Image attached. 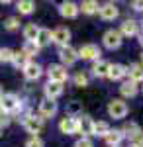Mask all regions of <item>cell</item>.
I'll return each mask as SVG.
<instances>
[{
    "mask_svg": "<svg viewBox=\"0 0 143 147\" xmlns=\"http://www.w3.org/2000/svg\"><path fill=\"white\" fill-rule=\"evenodd\" d=\"M22 110V102L16 94H2L0 96V112H20Z\"/></svg>",
    "mask_w": 143,
    "mask_h": 147,
    "instance_id": "1",
    "label": "cell"
},
{
    "mask_svg": "<svg viewBox=\"0 0 143 147\" xmlns=\"http://www.w3.org/2000/svg\"><path fill=\"white\" fill-rule=\"evenodd\" d=\"M22 124L26 127V131H30L33 136H37L43 127V118L41 116H35V114H26L22 118Z\"/></svg>",
    "mask_w": 143,
    "mask_h": 147,
    "instance_id": "2",
    "label": "cell"
},
{
    "mask_svg": "<svg viewBox=\"0 0 143 147\" xmlns=\"http://www.w3.org/2000/svg\"><path fill=\"white\" fill-rule=\"evenodd\" d=\"M77 134H82V137L94 136V122L86 114H80L77 118Z\"/></svg>",
    "mask_w": 143,
    "mask_h": 147,
    "instance_id": "3",
    "label": "cell"
},
{
    "mask_svg": "<svg viewBox=\"0 0 143 147\" xmlns=\"http://www.w3.org/2000/svg\"><path fill=\"white\" fill-rule=\"evenodd\" d=\"M108 114H110V118H114V120H121L127 114V104L123 100H120V98H114L108 104Z\"/></svg>",
    "mask_w": 143,
    "mask_h": 147,
    "instance_id": "4",
    "label": "cell"
},
{
    "mask_svg": "<svg viewBox=\"0 0 143 147\" xmlns=\"http://www.w3.org/2000/svg\"><path fill=\"white\" fill-rule=\"evenodd\" d=\"M77 53H78V57H80V59H84V61H98L100 55H102L100 47L94 45V43H84Z\"/></svg>",
    "mask_w": 143,
    "mask_h": 147,
    "instance_id": "5",
    "label": "cell"
},
{
    "mask_svg": "<svg viewBox=\"0 0 143 147\" xmlns=\"http://www.w3.org/2000/svg\"><path fill=\"white\" fill-rule=\"evenodd\" d=\"M59 59H61L63 67H71V65H75V63H77L78 53H77V49H73L71 45L59 47Z\"/></svg>",
    "mask_w": 143,
    "mask_h": 147,
    "instance_id": "6",
    "label": "cell"
},
{
    "mask_svg": "<svg viewBox=\"0 0 143 147\" xmlns=\"http://www.w3.org/2000/svg\"><path fill=\"white\" fill-rule=\"evenodd\" d=\"M47 75H49L51 82H61V84L69 79V71L63 65H51V67L47 69Z\"/></svg>",
    "mask_w": 143,
    "mask_h": 147,
    "instance_id": "7",
    "label": "cell"
},
{
    "mask_svg": "<svg viewBox=\"0 0 143 147\" xmlns=\"http://www.w3.org/2000/svg\"><path fill=\"white\" fill-rule=\"evenodd\" d=\"M102 41H104V45L108 49H118L121 45V34L118 30H108L104 34V37H102Z\"/></svg>",
    "mask_w": 143,
    "mask_h": 147,
    "instance_id": "8",
    "label": "cell"
},
{
    "mask_svg": "<svg viewBox=\"0 0 143 147\" xmlns=\"http://www.w3.org/2000/svg\"><path fill=\"white\" fill-rule=\"evenodd\" d=\"M100 18L102 20H106V22H112V20H116L118 18V14H120V10H118V6L116 4H112V2H106V4H102L100 6Z\"/></svg>",
    "mask_w": 143,
    "mask_h": 147,
    "instance_id": "9",
    "label": "cell"
},
{
    "mask_svg": "<svg viewBox=\"0 0 143 147\" xmlns=\"http://www.w3.org/2000/svg\"><path fill=\"white\" fill-rule=\"evenodd\" d=\"M55 114H57V102L55 100H47L45 98V100L39 102V116L43 120L45 118H53Z\"/></svg>",
    "mask_w": 143,
    "mask_h": 147,
    "instance_id": "10",
    "label": "cell"
},
{
    "mask_svg": "<svg viewBox=\"0 0 143 147\" xmlns=\"http://www.w3.org/2000/svg\"><path fill=\"white\" fill-rule=\"evenodd\" d=\"M43 90H45V98L47 100H57L61 94H63V84L61 82H47L43 86Z\"/></svg>",
    "mask_w": 143,
    "mask_h": 147,
    "instance_id": "11",
    "label": "cell"
},
{
    "mask_svg": "<svg viewBox=\"0 0 143 147\" xmlns=\"http://www.w3.org/2000/svg\"><path fill=\"white\" fill-rule=\"evenodd\" d=\"M59 129H61V134H67V136L77 134V118H73V116H65V118H61V122H59Z\"/></svg>",
    "mask_w": 143,
    "mask_h": 147,
    "instance_id": "12",
    "label": "cell"
},
{
    "mask_svg": "<svg viewBox=\"0 0 143 147\" xmlns=\"http://www.w3.org/2000/svg\"><path fill=\"white\" fill-rule=\"evenodd\" d=\"M121 34V37L125 35V37H132V35H137L139 34V24L135 22V20H125V22L121 24V28L118 30Z\"/></svg>",
    "mask_w": 143,
    "mask_h": 147,
    "instance_id": "13",
    "label": "cell"
},
{
    "mask_svg": "<svg viewBox=\"0 0 143 147\" xmlns=\"http://www.w3.org/2000/svg\"><path fill=\"white\" fill-rule=\"evenodd\" d=\"M69 39H71V32L67 30L65 26H61V28H57L55 32H53V41H55L57 45H61V47L69 45Z\"/></svg>",
    "mask_w": 143,
    "mask_h": 147,
    "instance_id": "14",
    "label": "cell"
},
{
    "mask_svg": "<svg viewBox=\"0 0 143 147\" xmlns=\"http://www.w3.org/2000/svg\"><path fill=\"white\" fill-rule=\"evenodd\" d=\"M59 12H61V16L63 18H77L78 16V6L75 4V2H61V6H59Z\"/></svg>",
    "mask_w": 143,
    "mask_h": 147,
    "instance_id": "15",
    "label": "cell"
},
{
    "mask_svg": "<svg viewBox=\"0 0 143 147\" xmlns=\"http://www.w3.org/2000/svg\"><path fill=\"white\" fill-rule=\"evenodd\" d=\"M24 77L28 80H35L41 77V67L35 63V61H30L26 67H24Z\"/></svg>",
    "mask_w": 143,
    "mask_h": 147,
    "instance_id": "16",
    "label": "cell"
},
{
    "mask_svg": "<svg viewBox=\"0 0 143 147\" xmlns=\"http://www.w3.org/2000/svg\"><path fill=\"white\" fill-rule=\"evenodd\" d=\"M125 75H127V67H123L120 63L110 65V69H108V79L110 80H121Z\"/></svg>",
    "mask_w": 143,
    "mask_h": 147,
    "instance_id": "17",
    "label": "cell"
},
{
    "mask_svg": "<svg viewBox=\"0 0 143 147\" xmlns=\"http://www.w3.org/2000/svg\"><path fill=\"white\" fill-rule=\"evenodd\" d=\"M51 41H53V32L47 30V28H39V34H37L35 43H37L39 47H43V45H49Z\"/></svg>",
    "mask_w": 143,
    "mask_h": 147,
    "instance_id": "18",
    "label": "cell"
},
{
    "mask_svg": "<svg viewBox=\"0 0 143 147\" xmlns=\"http://www.w3.org/2000/svg\"><path fill=\"white\" fill-rule=\"evenodd\" d=\"M121 139H123V134H121L120 129H110V131L106 134V137H104V141L110 147H118L121 143Z\"/></svg>",
    "mask_w": 143,
    "mask_h": 147,
    "instance_id": "19",
    "label": "cell"
},
{
    "mask_svg": "<svg viewBox=\"0 0 143 147\" xmlns=\"http://www.w3.org/2000/svg\"><path fill=\"white\" fill-rule=\"evenodd\" d=\"M127 75H130V80L132 82H135V84L141 82L143 80V65H137V63L135 65H130L127 67Z\"/></svg>",
    "mask_w": 143,
    "mask_h": 147,
    "instance_id": "20",
    "label": "cell"
},
{
    "mask_svg": "<svg viewBox=\"0 0 143 147\" xmlns=\"http://www.w3.org/2000/svg\"><path fill=\"white\" fill-rule=\"evenodd\" d=\"M108 69H110V63L104 59H98L92 65V73H94V77H108Z\"/></svg>",
    "mask_w": 143,
    "mask_h": 147,
    "instance_id": "21",
    "label": "cell"
},
{
    "mask_svg": "<svg viewBox=\"0 0 143 147\" xmlns=\"http://www.w3.org/2000/svg\"><path fill=\"white\" fill-rule=\"evenodd\" d=\"M120 92L125 96V98H133L135 94H137V84L132 82V80H123L120 86Z\"/></svg>",
    "mask_w": 143,
    "mask_h": 147,
    "instance_id": "22",
    "label": "cell"
},
{
    "mask_svg": "<svg viewBox=\"0 0 143 147\" xmlns=\"http://www.w3.org/2000/svg\"><path fill=\"white\" fill-rule=\"evenodd\" d=\"M78 10H82V14H88V16H92V14H98L100 6L96 0H84L80 6H78Z\"/></svg>",
    "mask_w": 143,
    "mask_h": 147,
    "instance_id": "23",
    "label": "cell"
},
{
    "mask_svg": "<svg viewBox=\"0 0 143 147\" xmlns=\"http://www.w3.org/2000/svg\"><path fill=\"white\" fill-rule=\"evenodd\" d=\"M12 63H14V67L18 69H24L28 63H30V57L26 55L24 51H14V57H12Z\"/></svg>",
    "mask_w": 143,
    "mask_h": 147,
    "instance_id": "24",
    "label": "cell"
},
{
    "mask_svg": "<svg viewBox=\"0 0 143 147\" xmlns=\"http://www.w3.org/2000/svg\"><path fill=\"white\" fill-rule=\"evenodd\" d=\"M37 34H39V28L35 24H28L24 28V39L26 41H35L37 39Z\"/></svg>",
    "mask_w": 143,
    "mask_h": 147,
    "instance_id": "25",
    "label": "cell"
},
{
    "mask_svg": "<svg viewBox=\"0 0 143 147\" xmlns=\"http://www.w3.org/2000/svg\"><path fill=\"white\" fill-rule=\"evenodd\" d=\"M120 131L123 134V137H130V139H132V137H133V136H137V134H139L141 129H139V125L135 124V122H130V124L123 125Z\"/></svg>",
    "mask_w": 143,
    "mask_h": 147,
    "instance_id": "26",
    "label": "cell"
},
{
    "mask_svg": "<svg viewBox=\"0 0 143 147\" xmlns=\"http://www.w3.org/2000/svg\"><path fill=\"white\" fill-rule=\"evenodd\" d=\"M82 114V104L77 100H73V102H69L67 104V116H73V118H78Z\"/></svg>",
    "mask_w": 143,
    "mask_h": 147,
    "instance_id": "27",
    "label": "cell"
},
{
    "mask_svg": "<svg viewBox=\"0 0 143 147\" xmlns=\"http://www.w3.org/2000/svg\"><path fill=\"white\" fill-rule=\"evenodd\" d=\"M16 6H18L20 14H32L35 10V2H32V0H20Z\"/></svg>",
    "mask_w": 143,
    "mask_h": 147,
    "instance_id": "28",
    "label": "cell"
},
{
    "mask_svg": "<svg viewBox=\"0 0 143 147\" xmlns=\"http://www.w3.org/2000/svg\"><path fill=\"white\" fill-rule=\"evenodd\" d=\"M39 49H41V47L37 45L35 41H26V43H24V47H22V51H24V53H26L28 57L37 55V53H39Z\"/></svg>",
    "mask_w": 143,
    "mask_h": 147,
    "instance_id": "29",
    "label": "cell"
},
{
    "mask_svg": "<svg viewBox=\"0 0 143 147\" xmlns=\"http://www.w3.org/2000/svg\"><path fill=\"white\" fill-rule=\"evenodd\" d=\"M110 131V125L108 122H94V136H102L106 137V134Z\"/></svg>",
    "mask_w": 143,
    "mask_h": 147,
    "instance_id": "30",
    "label": "cell"
},
{
    "mask_svg": "<svg viewBox=\"0 0 143 147\" xmlns=\"http://www.w3.org/2000/svg\"><path fill=\"white\" fill-rule=\"evenodd\" d=\"M12 57H14V51H12V49L0 47V61H2V63H12Z\"/></svg>",
    "mask_w": 143,
    "mask_h": 147,
    "instance_id": "31",
    "label": "cell"
},
{
    "mask_svg": "<svg viewBox=\"0 0 143 147\" xmlns=\"http://www.w3.org/2000/svg\"><path fill=\"white\" fill-rule=\"evenodd\" d=\"M86 84H88V77L82 71H78L77 75H75V86H80V88H82V86H86Z\"/></svg>",
    "mask_w": 143,
    "mask_h": 147,
    "instance_id": "32",
    "label": "cell"
},
{
    "mask_svg": "<svg viewBox=\"0 0 143 147\" xmlns=\"http://www.w3.org/2000/svg\"><path fill=\"white\" fill-rule=\"evenodd\" d=\"M4 28H6L8 32H16V30L20 28V22H18V18H8V20L4 22Z\"/></svg>",
    "mask_w": 143,
    "mask_h": 147,
    "instance_id": "33",
    "label": "cell"
},
{
    "mask_svg": "<svg viewBox=\"0 0 143 147\" xmlns=\"http://www.w3.org/2000/svg\"><path fill=\"white\" fill-rule=\"evenodd\" d=\"M26 147H43V139H41V137H37V136H32L30 139H28Z\"/></svg>",
    "mask_w": 143,
    "mask_h": 147,
    "instance_id": "34",
    "label": "cell"
},
{
    "mask_svg": "<svg viewBox=\"0 0 143 147\" xmlns=\"http://www.w3.org/2000/svg\"><path fill=\"white\" fill-rule=\"evenodd\" d=\"M75 147H94V145H92V139L90 137H80L77 143H75Z\"/></svg>",
    "mask_w": 143,
    "mask_h": 147,
    "instance_id": "35",
    "label": "cell"
},
{
    "mask_svg": "<svg viewBox=\"0 0 143 147\" xmlns=\"http://www.w3.org/2000/svg\"><path fill=\"white\" fill-rule=\"evenodd\" d=\"M132 141H133V145L143 147V131H139L137 136H133V137H132Z\"/></svg>",
    "mask_w": 143,
    "mask_h": 147,
    "instance_id": "36",
    "label": "cell"
},
{
    "mask_svg": "<svg viewBox=\"0 0 143 147\" xmlns=\"http://www.w3.org/2000/svg\"><path fill=\"white\" fill-rule=\"evenodd\" d=\"M8 124H10V116L6 112H0V127L2 125H8Z\"/></svg>",
    "mask_w": 143,
    "mask_h": 147,
    "instance_id": "37",
    "label": "cell"
},
{
    "mask_svg": "<svg viewBox=\"0 0 143 147\" xmlns=\"http://www.w3.org/2000/svg\"><path fill=\"white\" fill-rule=\"evenodd\" d=\"M132 8L137 10V12H143V0H135V2L132 4Z\"/></svg>",
    "mask_w": 143,
    "mask_h": 147,
    "instance_id": "38",
    "label": "cell"
},
{
    "mask_svg": "<svg viewBox=\"0 0 143 147\" xmlns=\"http://www.w3.org/2000/svg\"><path fill=\"white\" fill-rule=\"evenodd\" d=\"M139 43L143 45V34H139Z\"/></svg>",
    "mask_w": 143,
    "mask_h": 147,
    "instance_id": "39",
    "label": "cell"
},
{
    "mask_svg": "<svg viewBox=\"0 0 143 147\" xmlns=\"http://www.w3.org/2000/svg\"><path fill=\"white\" fill-rule=\"evenodd\" d=\"M2 94H4V92H2V88H0V96H2Z\"/></svg>",
    "mask_w": 143,
    "mask_h": 147,
    "instance_id": "40",
    "label": "cell"
},
{
    "mask_svg": "<svg viewBox=\"0 0 143 147\" xmlns=\"http://www.w3.org/2000/svg\"><path fill=\"white\" fill-rule=\"evenodd\" d=\"M132 147H139V145H132Z\"/></svg>",
    "mask_w": 143,
    "mask_h": 147,
    "instance_id": "41",
    "label": "cell"
},
{
    "mask_svg": "<svg viewBox=\"0 0 143 147\" xmlns=\"http://www.w3.org/2000/svg\"><path fill=\"white\" fill-rule=\"evenodd\" d=\"M0 134H2V127H0Z\"/></svg>",
    "mask_w": 143,
    "mask_h": 147,
    "instance_id": "42",
    "label": "cell"
},
{
    "mask_svg": "<svg viewBox=\"0 0 143 147\" xmlns=\"http://www.w3.org/2000/svg\"><path fill=\"white\" fill-rule=\"evenodd\" d=\"M141 59H143V55H141Z\"/></svg>",
    "mask_w": 143,
    "mask_h": 147,
    "instance_id": "43",
    "label": "cell"
},
{
    "mask_svg": "<svg viewBox=\"0 0 143 147\" xmlns=\"http://www.w3.org/2000/svg\"><path fill=\"white\" fill-rule=\"evenodd\" d=\"M141 26H143V22H141Z\"/></svg>",
    "mask_w": 143,
    "mask_h": 147,
    "instance_id": "44",
    "label": "cell"
}]
</instances>
